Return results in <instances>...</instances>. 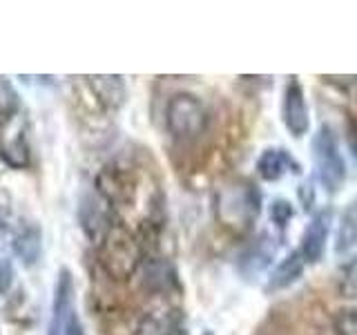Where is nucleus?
<instances>
[{"mask_svg":"<svg viewBox=\"0 0 357 335\" xmlns=\"http://www.w3.org/2000/svg\"><path fill=\"white\" fill-rule=\"evenodd\" d=\"M355 246H357V197L344 206L340 215L337 234H335V251L342 255L353 251Z\"/></svg>","mask_w":357,"mask_h":335,"instance_id":"nucleus-10","label":"nucleus"},{"mask_svg":"<svg viewBox=\"0 0 357 335\" xmlns=\"http://www.w3.org/2000/svg\"><path fill=\"white\" fill-rule=\"evenodd\" d=\"M165 126L176 139H195L208 126V112L195 94L178 92L167 100Z\"/></svg>","mask_w":357,"mask_h":335,"instance_id":"nucleus-3","label":"nucleus"},{"mask_svg":"<svg viewBox=\"0 0 357 335\" xmlns=\"http://www.w3.org/2000/svg\"><path fill=\"white\" fill-rule=\"evenodd\" d=\"M11 277H14V271H11V264L7 260L0 262V293H5L11 284Z\"/></svg>","mask_w":357,"mask_h":335,"instance_id":"nucleus-16","label":"nucleus"},{"mask_svg":"<svg viewBox=\"0 0 357 335\" xmlns=\"http://www.w3.org/2000/svg\"><path fill=\"white\" fill-rule=\"evenodd\" d=\"M63 335H85V331H83V324H81V320H78V315H76L74 311H72V315L67 318V322H65Z\"/></svg>","mask_w":357,"mask_h":335,"instance_id":"nucleus-15","label":"nucleus"},{"mask_svg":"<svg viewBox=\"0 0 357 335\" xmlns=\"http://www.w3.org/2000/svg\"><path fill=\"white\" fill-rule=\"evenodd\" d=\"M72 295H74V284H72V273L63 268L59 275V284H56V295H54V308H52V324H50V335H63L65 322L72 315Z\"/></svg>","mask_w":357,"mask_h":335,"instance_id":"nucleus-8","label":"nucleus"},{"mask_svg":"<svg viewBox=\"0 0 357 335\" xmlns=\"http://www.w3.org/2000/svg\"><path fill=\"white\" fill-rule=\"evenodd\" d=\"M304 266H306V260L301 257L299 251H293L288 257H284L282 262L275 266V271L268 277V290H282V288H288L290 284H295L297 279L304 273Z\"/></svg>","mask_w":357,"mask_h":335,"instance_id":"nucleus-9","label":"nucleus"},{"mask_svg":"<svg viewBox=\"0 0 357 335\" xmlns=\"http://www.w3.org/2000/svg\"><path fill=\"white\" fill-rule=\"evenodd\" d=\"M103 264L116 279L130 277L139 264V248L126 230H109L103 246Z\"/></svg>","mask_w":357,"mask_h":335,"instance_id":"nucleus-4","label":"nucleus"},{"mask_svg":"<svg viewBox=\"0 0 357 335\" xmlns=\"http://www.w3.org/2000/svg\"><path fill=\"white\" fill-rule=\"evenodd\" d=\"M333 329L337 335H357V308L340 311L333 320Z\"/></svg>","mask_w":357,"mask_h":335,"instance_id":"nucleus-12","label":"nucleus"},{"mask_svg":"<svg viewBox=\"0 0 357 335\" xmlns=\"http://www.w3.org/2000/svg\"><path fill=\"white\" fill-rule=\"evenodd\" d=\"M288 172L299 174L301 168L293 159V154L286 152L284 148H266L259 154V159H257V174H259L264 181H279V179Z\"/></svg>","mask_w":357,"mask_h":335,"instance_id":"nucleus-7","label":"nucleus"},{"mask_svg":"<svg viewBox=\"0 0 357 335\" xmlns=\"http://www.w3.org/2000/svg\"><path fill=\"white\" fill-rule=\"evenodd\" d=\"M290 219H293V206H290L286 199L273 201L271 204V221L275 223V226L284 228Z\"/></svg>","mask_w":357,"mask_h":335,"instance_id":"nucleus-13","label":"nucleus"},{"mask_svg":"<svg viewBox=\"0 0 357 335\" xmlns=\"http://www.w3.org/2000/svg\"><path fill=\"white\" fill-rule=\"evenodd\" d=\"M92 85L107 105L116 107L126 98V87H123V81L119 76H96L92 78Z\"/></svg>","mask_w":357,"mask_h":335,"instance_id":"nucleus-11","label":"nucleus"},{"mask_svg":"<svg viewBox=\"0 0 357 335\" xmlns=\"http://www.w3.org/2000/svg\"><path fill=\"white\" fill-rule=\"evenodd\" d=\"M328 230H331V212L319 210L310 217L308 226L301 232V246L299 253L306 260V264H317L324 253H326V241H328Z\"/></svg>","mask_w":357,"mask_h":335,"instance_id":"nucleus-6","label":"nucleus"},{"mask_svg":"<svg viewBox=\"0 0 357 335\" xmlns=\"http://www.w3.org/2000/svg\"><path fill=\"white\" fill-rule=\"evenodd\" d=\"M215 208L223 226L243 230L259 215V193L243 181L228 184L217 193Z\"/></svg>","mask_w":357,"mask_h":335,"instance_id":"nucleus-1","label":"nucleus"},{"mask_svg":"<svg viewBox=\"0 0 357 335\" xmlns=\"http://www.w3.org/2000/svg\"><path fill=\"white\" fill-rule=\"evenodd\" d=\"M342 290L346 295L355 297L357 295V255L353 260L344 266V282H342Z\"/></svg>","mask_w":357,"mask_h":335,"instance_id":"nucleus-14","label":"nucleus"},{"mask_svg":"<svg viewBox=\"0 0 357 335\" xmlns=\"http://www.w3.org/2000/svg\"><path fill=\"white\" fill-rule=\"evenodd\" d=\"M312 163H315V174L324 190L331 195L340 193L346 181V161L331 126H321L312 137Z\"/></svg>","mask_w":357,"mask_h":335,"instance_id":"nucleus-2","label":"nucleus"},{"mask_svg":"<svg viewBox=\"0 0 357 335\" xmlns=\"http://www.w3.org/2000/svg\"><path fill=\"white\" fill-rule=\"evenodd\" d=\"M282 119L286 130L293 134L295 139H301L308 134L310 128V112L306 105V94L304 87L297 78H290V83L284 89V100H282Z\"/></svg>","mask_w":357,"mask_h":335,"instance_id":"nucleus-5","label":"nucleus"}]
</instances>
